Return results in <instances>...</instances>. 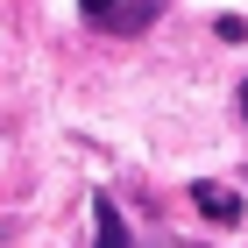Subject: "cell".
Returning <instances> with one entry per match:
<instances>
[{
  "instance_id": "obj_5",
  "label": "cell",
  "mask_w": 248,
  "mask_h": 248,
  "mask_svg": "<svg viewBox=\"0 0 248 248\" xmlns=\"http://www.w3.org/2000/svg\"><path fill=\"white\" fill-rule=\"evenodd\" d=\"M241 121H248V85H241Z\"/></svg>"
},
{
  "instance_id": "obj_3",
  "label": "cell",
  "mask_w": 248,
  "mask_h": 248,
  "mask_svg": "<svg viewBox=\"0 0 248 248\" xmlns=\"http://www.w3.org/2000/svg\"><path fill=\"white\" fill-rule=\"evenodd\" d=\"M156 21V0H121L114 15H107V29H121V36H135V29H149Z\"/></svg>"
},
{
  "instance_id": "obj_4",
  "label": "cell",
  "mask_w": 248,
  "mask_h": 248,
  "mask_svg": "<svg viewBox=\"0 0 248 248\" xmlns=\"http://www.w3.org/2000/svg\"><path fill=\"white\" fill-rule=\"evenodd\" d=\"M114 7H121V0H85V15H93V21H107Z\"/></svg>"
},
{
  "instance_id": "obj_2",
  "label": "cell",
  "mask_w": 248,
  "mask_h": 248,
  "mask_svg": "<svg viewBox=\"0 0 248 248\" xmlns=\"http://www.w3.org/2000/svg\"><path fill=\"white\" fill-rule=\"evenodd\" d=\"M93 248H128V227H121L114 199H93Z\"/></svg>"
},
{
  "instance_id": "obj_1",
  "label": "cell",
  "mask_w": 248,
  "mask_h": 248,
  "mask_svg": "<svg viewBox=\"0 0 248 248\" xmlns=\"http://www.w3.org/2000/svg\"><path fill=\"white\" fill-rule=\"evenodd\" d=\"M191 206L206 213V220H220V227H234V220H241V199H234L227 185H191Z\"/></svg>"
}]
</instances>
